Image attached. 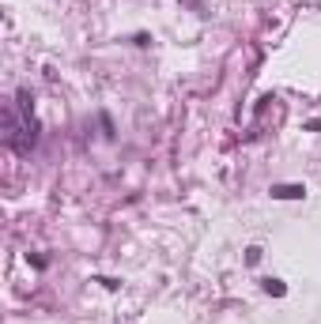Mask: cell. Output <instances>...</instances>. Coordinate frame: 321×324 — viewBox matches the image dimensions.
<instances>
[{
  "label": "cell",
  "instance_id": "cell-2",
  "mask_svg": "<svg viewBox=\"0 0 321 324\" xmlns=\"http://www.w3.org/2000/svg\"><path fill=\"white\" fill-rule=\"evenodd\" d=\"M264 290H268V294H283V283L280 279H264Z\"/></svg>",
  "mask_w": 321,
  "mask_h": 324
},
{
  "label": "cell",
  "instance_id": "cell-1",
  "mask_svg": "<svg viewBox=\"0 0 321 324\" xmlns=\"http://www.w3.org/2000/svg\"><path fill=\"white\" fill-rule=\"evenodd\" d=\"M272 196H280V200H302V196H306V189H302V185H276Z\"/></svg>",
  "mask_w": 321,
  "mask_h": 324
}]
</instances>
